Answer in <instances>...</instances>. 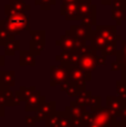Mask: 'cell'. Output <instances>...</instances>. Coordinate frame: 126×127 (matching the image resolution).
<instances>
[{"mask_svg":"<svg viewBox=\"0 0 126 127\" xmlns=\"http://www.w3.org/2000/svg\"><path fill=\"white\" fill-rule=\"evenodd\" d=\"M68 68V79L79 84H86V81L92 80V74L84 71L79 67H67Z\"/></svg>","mask_w":126,"mask_h":127,"instance_id":"ba28073f","label":"cell"},{"mask_svg":"<svg viewBox=\"0 0 126 127\" xmlns=\"http://www.w3.org/2000/svg\"><path fill=\"white\" fill-rule=\"evenodd\" d=\"M19 64L21 67L25 66H36V56H33L29 50H20L19 53Z\"/></svg>","mask_w":126,"mask_h":127,"instance_id":"9a60e30c","label":"cell"},{"mask_svg":"<svg viewBox=\"0 0 126 127\" xmlns=\"http://www.w3.org/2000/svg\"><path fill=\"white\" fill-rule=\"evenodd\" d=\"M96 31L102 36L105 39V41L107 44H117V41L122 40V37L120 35H117V31H116V26H97L96 25Z\"/></svg>","mask_w":126,"mask_h":127,"instance_id":"277c9868","label":"cell"},{"mask_svg":"<svg viewBox=\"0 0 126 127\" xmlns=\"http://www.w3.org/2000/svg\"><path fill=\"white\" fill-rule=\"evenodd\" d=\"M122 69V67H121V64L116 60V62H114V63H112V65H111V70L112 71H117V70H121Z\"/></svg>","mask_w":126,"mask_h":127,"instance_id":"e575fe53","label":"cell"},{"mask_svg":"<svg viewBox=\"0 0 126 127\" xmlns=\"http://www.w3.org/2000/svg\"><path fill=\"white\" fill-rule=\"evenodd\" d=\"M60 15L68 21H79L80 15L79 11H78V2L62 3V6H60Z\"/></svg>","mask_w":126,"mask_h":127,"instance_id":"8992f818","label":"cell"},{"mask_svg":"<svg viewBox=\"0 0 126 127\" xmlns=\"http://www.w3.org/2000/svg\"><path fill=\"white\" fill-rule=\"evenodd\" d=\"M62 3H70V2H78L79 0H60Z\"/></svg>","mask_w":126,"mask_h":127,"instance_id":"f35d334b","label":"cell"},{"mask_svg":"<svg viewBox=\"0 0 126 127\" xmlns=\"http://www.w3.org/2000/svg\"><path fill=\"white\" fill-rule=\"evenodd\" d=\"M4 114H6V112H4V106L0 104V119H1V117L4 116Z\"/></svg>","mask_w":126,"mask_h":127,"instance_id":"74e56055","label":"cell"},{"mask_svg":"<svg viewBox=\"0 0 126 127\" xmlns=\"http://www.w3.org/2000/svg\"><path fill=\"white\" fill-rule=\"evenodd\" d=\"M122 49L116 53V60L121 64L122 67V76H126V40H121Z\"/></svg>","mask_w":126,"mask_h":127,"instance_id":"2e32d148","label":"cell"},{"mask_svg":"<svg viewBox=\"0 0 126 127\" xmlns=\"http://www.w3.org/2000/svg\"><path fill=\"white\" fill-rule=\"evenodd\" d=\"M85 110H86V107L78 105L77 103H75V100L71 101L70 105L67 106V107H66V112L71 116V118H73V123H74V124H75L76 122H77L78 119L80 118L82 114L85 112Z\"/></svg>","mask_w":126,"mask_h":127,"instance_id":"5bb4252c","label":"cell"},{"mask_svg":"<svg viewBox=\"0 0 126 127\" xmlns=\"http://www.w3.org/2000/svg\"><path fill=\"white\" fill-rule=\"evenodd\" d=\"M29 46H30L29 51H30L33 56H36V57H37V56H39L40 54L42 53V50H44L45 42H35V41H31V40H30Z\"/></svg>","mask_w":126,"mask_h":127,"instance_id":"484cf974","label":"cell"},{"mask_svg":"<svg viewBox=\"0 0 126 127\" xmlns=\"http://www.w3.org/2000/svg\"><path fill=\"white\" fill-rule=\"evenodd\" d=\"M69 32L73 37L77 38V39H82L85 41L91 40L92 33H93V29L89 27L83 26V25H71Z\"/></svg>","mask_w":126,"mask_h":127,"instance_id":"9c48e42d","label":"cell"},{"mask_svg":"<svg viewBox=\"0 0 126 127\" xmlns=\"http://www.w3.org/2000/svg\"><path fill=\"white\" fill-rule=\"evenodd\" d=\"M121 106H122V99L118 96H107L106 97V107L112 113V115L115 116L116 118H120Z\"/></svg>","mask_w":126,"mask_h":127,"instance_id":"7c38bea8","label":"cell"},{"mask_svg":"<svg viewBox=\"0 0 126 127\" xmlns=\"http://www.w3.org/2000/svg\"><path fill=\"white\" fill-rule=\"evenodd\" d=\"M102 98L99 96H93L92 95L91 98H89V101H88V106L91 107V109H94V108H97V107H100L102 106Z\"/></svg>","mask_w":126,"mask_h":127,"instance_id":"4dcf8cb0","label":"cell"},{"mask_svg":"<svg viewBox=\"0 0 126 127\" xmlns=\"http://www.w3.org/2000/svg\"><path fill=\"white\" fill-rule=\"evenodd\" d=\"M25 119H26V125L28 127H32V126H35L36 124H37L35 117H28V116H27Z\"/></svg>","mask_w":126,"mask_h":127,"instance_id":"836d02e7","label":"cell"},{"mask_svg":"<svg viewBox=\"0 0 126 127\" xmlns=\"http://www.w3.org/2000/svg\"><path fill=\"white\" fill-rule=\"evenodd\" d=\"M116 92L117 95L123 101H126V83L122 79L116 83Z\"/></svg>","mask_w":126,"mask_h":127,"instance_id":"f1b7e54d","label":"cell"},{"mask_svg":"<svg viewBox=\"0 0 126 127\" xmlns=\"http://www.w3.org/2000/svg\"><path fill=\"white\" fill-rule=\"evenodd\" d=\"M79 21L83 26L92 28V27L96 26V24H97V18H96V15H86V16L80 17Z\"/></svg>","mask_w":126,"mask_h":127,"instance_id":"d4e9b609","label":"cell"},{"mask_svg":"<svg viewBox=\"0 0 126 127\" xmlns=\"http://www.w3.org/2000/svg\"><path fill=\"white\" fill-rule=\"evenodd\" d=\"M9 4L15 11H19V12H26L31 9V7L24 0H10Z\"/></svg>","mask_w":126,"mask_h":127,"instance_id":"44dd1931","label":"cell"},{"mask_svg":"<svg viewBox=\"0 0 126 127\" xmlns=\"http://www.w3.org/2000/svg\"><path fill=\"white\" fill-rule=\"evenodd\" d=\"M4 56H15L17 51L20 50V41L19 40H11L8 44L4 45Z\"/></svg>","mask_w":126,"mask_h":127,"instance_id":"ffe728a7","label":"cell"},{"mask_svg":"<svg viewBox=\"0 0 126 127\" xmlns=\"http://www.w3.org/2000/svg\"><path fill=\"white\" fill-rule=\"evenodd\" d=\"M91 47L96 51H99L102 48H104L106 46L107 42L105 41V39L97 32L96 30H93V33H92L91 37Z\"/></svg>","mask_w":126,"mask_h":127,"instance_id":"e0dca14e","label":"cell"},{"mask_svg":"<svg viewBox=\"0 0 126 127\" xmlns=\"http://www.w3.org/2000/svg\"><path fill=\"white\" fill-rule=\"evenodd\" d=\"M4 64H6V57H4L3 55H1V54H0V68L3 67Z\"/></svg>","mask_w":126,"mask_h":127,"instance_id":"d590c367","label":"cell"},{"mask_svg":"<svg viewBox=\"0 0 126 127\" xmlns=\"http://www.w3.org/2000/svg\"><path fill=\"white\" fill-rule=\"evenodd\" d=\"M31 41L35 42H46V31L44 30H30Z\"/></svg>","mask_w":126,"mask_h":127,"instance_id":"cb8c5ba5","label":"cell"},{"mask_svg":"<svg viewBox=\"0 0 126 127\" xmlns=\"http://www.w3.org/2000/svg\"><path fill=\"white\" fill-rule=\"evenodd\" d=\"M16 36H12L2 26H0V46H4L6 44H8L9 41L15 39Z\"/></svg>","mask_w":126,"mask_h":127,"instance_id":"4316f807","label":"cell"},{"mask_svg":"<svg viewBox=\"0 0 126 127\" xmlns=\"http://www.w3.org/2000/svg\"><path fill=\"white\" fill-rule=\"evenodd\" d=\"M120 119H122V121H126V101H123V100H122V106H121Z\"/></svg>","mask_w":126,"mask_h":127,"instance_id":"d6a6232c","label":"cell"},{"mask_svg":"<svg viewBox=\"0 0 126 127\" xmlns=\"http://www.w3.org/2000/svg\"><path fill=\"white\" fill-rule=\"evenodd\" d=\"M46 98L40 94V92L36 90L30 97L26 99V107H25V110L26 112H36L42 104L45 103Z\"/></svg>","mask_w":126,"mask_h":127,"instance_id":"30bf717a","label":"cell"},{"mask_svg":"<svg viewBox=\"0 0 126 127\" xmlns=\"http://www.w3.org/2000/svg\"><path fill=\"white\" fill-rule=\"evenodd\" d=\"M35 92H36V88L33 87V86H30V87L21 86L20 89H19V93H20V95H21V98H22V100L24 101L26 100L28 97H30Z\"/></svg>","mask_w":126,"mask_h":127,"instance_id":"f546056e","label":"cell"},{"mask_svg":"<svg viewBox=\"0 0 126 127\" xmlns=\"http://www.w3.org/2000/svg\"><path fill=\"white\" fill-rule=\"evenodd\" d=\"M78 11L80 17L86 15H96L97 7L96 4L92 3V0H79L78 1Z\"/></svg>","mask_w":126,"mask_h":127,"instance_id":"4fadbf2b","label":"cell"},{"mask_svg":"<svg viewBox=\"0 0 126 127\" xmlns=\"http://www.w3.org/2000/svg\"><path fill=\"white\" fill-rule=\"evenodd\" d=\"M112 6H113V9L126 11V0H114L112 2Z\"/></svg>","mask_w":126,"mask_h":127,"instance_id":"1f68e13d","label":"cell"},{"mask_svg":"<svg viewBox=\"0 0 126 127\" xmlns=\"http://www.w3.org/2000/svg\"><path fill=\"white\" fill-rule=\"evenodd\" d=\"M60 90L64 93H66L68 96L70 97H77L78 95H80L84 90H86V84H79L76 81L69 80L68 78L62 84Z\"/></svg>","mask_w":126,"mask_h":127,"instance_id":"52a82bcc","label":"cell"},{"mask_svg":"<svg viewBox=\"0 0 126 127\" xmlns=\"http://www.w3.org/2000/svg\"><path fill=\"white\" fill-rule=\"evenodd\" d=\"M113 1L114 0H100V3H102L103 6H111Z\"/></svg>","mask_w":126,"mask_h":127,"instance_id":"8d00e7d4","label":"cell"},{"mask_svg":"<svg viewBox=\"0 0 126 127\" xmlns=\"http://www.w3.org/2000/svg\"><path fill=\"white\" fill-rule=\"evenodd\" d=\"M121 124H122V127H126V121H122V119H120Z\"/></svg>","mask_w":126,"mask_h":127,"instance_id":"ab89813d","label":"cell"},{"mask_svg":"<svg viewBox=\"0 0 126 127\" xmlns=\"http://www.w3.org/2000/svg\"><path fill=\"white\" fill-rule=\"evenodd\" d=\"M4 15H6L7 19L16 24L18 27H20L21 30L30 31V17L26 12L15 11L10 7V4L7 3L4 6Z\"/></svg>","mask_w":126,"mask_h":127,"instance_id":"7a4b0ae2","label":"cell"},{"mask_svg":"<svg viewBox=\"0 0 126 127\" xmlns=\"http://www.w3.org/2000/svg\"><path fill=\"white\" fill-rule=\"evenodd\" d=\"M111 18L116 22V26H120L123 21H125L126 20V11L117 10V9H112Z\"/></svg>","mask_w":126,"mask_h":127,"instance_id":"7402d4cb","label":"cell"},{"mask_svg":"<svg viewBox=\"0 0 126 127\" xmlns=\"http://www.w3.org/2000/svg\"><path fill=\"white\" fill-rule=\"evenodd\" d=\"M117 118L112 115L107 107H97L92 109V119L85 127H113Z\"/></svg>","mask_w":126,"mask_h":127,"instance_id":"6da1fadb","label":"cell"},{"mask_svg":"<svg viewBox=\"0 0 126 127\" xmlns=\"http://www.w3.org/2000/svg\"><path fill=\"white\" fill-rule=\"evenodd\" d=\"M100 55L107 57V56H115L117 53V44H106L104 48L99 50Z\"/></svg>","mask_w":126,"mask_h":127,"instance_id":"603a6c76","label":"cell"},{"mask_svg":"<svg viewBox=\"0 0 126 127\" xmlns=\"http://www.w3.org/2000/svg\"><path fill=\"white\" fill-rule=\"evenodd\" d=\"M56 112V103L55 101H49V103H44L37 110H36V116L35 119L36 122H41L45 121L48 116Z\"/></svg>","mask_w":126,"mask_h":127,"instance_id":"8fae6325","label":"cell"},{"mask_svg":"<svg viewBox=\"0 0 126 127\" xmlns=\"http://www.w3.org/2000/svg\"><path fill=\"white\" fill-rule=\"evenodd\" d=\"M0 26H2L10 35H12V36H18V35H20V32H21V28L18 27L16 24L11 22L10 20H8L7 18L0 20Z\"/></svg>","mask_w":126,"mask_h":127,"instance_id":"d6986e66","label":"cell"},{"mask_svg":"<svg viewBox=\"0 0 126 127\" xmlns=\"http://www.w3.org/2000/svg\"><path fill=\"white\" fill-rule=\"evenodd\" d=\"M16 74L15 71H0V86L12 87L15 86Z\"/></svg>","mask_w":126,"mask_h":127,"instance_id":"ac0fdd59","label":"cell"},{"mask_svg":"<svg viewBox=\"0 0 126 127\" xmlns=\"http://www.w3.org/2000/svg\"><path fill=\"white\" fill-rule=\"evenodd\" d=\"M57 0H35V4L40 8V10H50L56 4Z\"/></svg>","mask_w":126,"mask_h":127,"instance_id":"83f0119b","label":"cell"},{"mask_svg":"<svg viewBox=\"0 0 126 127\" xmlns=\"http://www.w3.org/2000/svg\"><path fill=\"white\" fill-rule=\"evenodd\" d=\"M68 78V68L66 66H53L50 68V85L57 86L62 85Z\"/></svg>","mask_w":126,"mask_h":127,"instance_id":"5b68a950","label":"cell"},{"mask_svg":"<svg viewBox=\"0 0 126 127\" xmlns=\"http://www.w3.org/2000/svg\"><path fill=\"white\" fill-rule=\"evenodd\" d=\"M86 42L87 41H85V40L73 37L69 32V30H66L64 35L60 36L59 39L56 40L55 45L60 47L63 51H77L84 45H86Z\"/></svg>","mask_w":126,"mask_h":127,"instance_id":"3957f363","label":"cell"}]
</instances>
